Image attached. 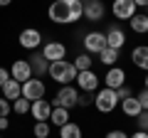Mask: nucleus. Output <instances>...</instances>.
<instances>
[{
    "instance_id": "nucleus-4",
    "label": "nucleus",
    "mask_w": 148,
    "mask_h": 138,
    "mask_svg": "<svg viewBox=\"0 0 148 138\" xmlns=\"http://www.w3.org/2000/svg\"><path fill=\"white\" fill-rule=\"evenodd\" d=\"M84 49L86 54H101L106 49V32H86L84 35Z\"/></svg>"
},
{
    "instance_id": "nucleus-14",
    "label": "nucleus",
    "mask_w": 148,
    "mask_h": 138,
    "mask_svg": "<svg viewBox=\"0 0 148 138\" xmlns=\"http://www.w3.org/2000/svg\"><path fill=\"white\" fill-rule=\"evenodd\" d=\"M27 62H30V67H32V74H35V79H40V77L47 74L49 62L42 57V52H37V49H35V52H32V57L27 59Z\"/></svg>"
},
{
    "instance_id": "nucleus-10",
    "label": "nucleus",
    "mask_w": 148,
    "mask_h": 138,
    "mask_svg": "<svg viewBox=\"0 0 148 138\" xmlns=\"http://www.w3.org/2000/svg\"><path fill=\"white\" fill-rule=\"evenodd\" d=\"M136 3L133 0H114V17H119V20H131L133 15H136Z\"/></svg>"
},
{
    "instance_id": "nucleus-40",
    "label": "nucleus",
    "mask_w": 148,
    "mask_h": 138,
    "mask_svg": "<svg viewBox=\"0 0 148 138\" xmlns=\"http://www.w3.org/2000/svg\"><path fill=\"white\" fill-rule=\"evenodd\" d=\"M146 10H148V8H146ZM146 15H148V12H146Z\"/></svg>"
},
{
    "instance_id": "nucleus-11",
    "label": "nucleus",
    "mask_w": 148,
    "mask_h": 138,
    "mask_svg": "<svg viewBox=\"0 0 148 138\" xmlns=\"http://www.w3.org/2000/svg\"><path fill=\"white\" fill-rule=\"evenodd\" d=\"M82 8H84V17L91 20V22H99L104 17V12H106L101 0H86V3H82Z\"/></svg>"
},
{
    "instance_id": "nucleus-29",
    "label": "nucleus",
    "mask_w": 148,
    "mask_h": 138,
    "mask_svg": "<svg viewBox=\"0 0 148 138\" xmlns=\"http://www.w3.org/2000/svg\"><path fill=\"white\" fill-rule=\"evenodd\" d=\"M136 99H138V104H141L143 111H148V89H143L141 94H136Z\"/></svg>"
},
{
    "instance_id": "nucleus-37",
    "label": "nucleus",
    "mask_w": 148,
    "mask_h": 138,
    "mask_svg": "<svg viewBox=\"0 0 148 138\" xmlns=\"http://www.w3.org/2000/svg\"><path fill=\"white\" fill-rule=\"evenodd\" d=\"M10 3H12V0H0V8H8Z\"/></svg>"
},
{
    "instance_id": "nucleus-18",
    "label": "nucleus",
    "mask_w": 148,
    "mask_h": 138,
    "mask_svg": "<svg viewBox=\"0 0 148 138\" xmlns=\"http://www.w3.org/2000/svg\"><path fill=\"white\" fill-rule=\"evenodd\" d=\"M22 96V84L20 81H15L10 77V79L5 81V86H3V99H8V101H15V99H20Z\"/></svg>"
},
{
    "instance_id": "nucleus-21",
    "label": "nucleus",
    "mask_w": 148,
    "mask_h": 138,
    "mask_svg": "<svg viewBox=\"0 0 148 138\" xmlns=\"http://www.w3.org/2000/svg\"><path fill=\"white\" fill-rule=\"evenodd\" d=\"M128 22H131V30L138 32V35H146L148 32V15H133Z\"/></svg>"
},
{
    "instance_id": "nucleus-1",
    "label": "nucleus",
    "mask_w": 148,
    "mask_h": 138,
    "mask_svg": "<svg viewBox=\"0 0 148 138\" xmlns=\"http://www.w3.org/2000/svg\"><path fill=\"white\" fill-rule=\"evenodd\" d=\"M47 17L54 25H69V22H77L79 17H84V8L79 0H54L47 10Z\"/></svg>"
},
{
    "instance_id": "nucleus-12",
    "label": "nucleus",
    "mask_w": 148,
    "mask_h": 138,
    "mask_svg": "<svg viewBox=\"0 0 148 138\" xmlns=\"http://www.w3.org/2000/svg\"><path fill=\"white\" fill-rule=\"evenodd\" d=\"M30 113H32V118H35V121H49V113H52V104H49L47 99H37V101H32Z\"/></svg>"
},
{
    "instance_id": "nucleus-28",
    "label": "nucleus",
    "mask_w": 148,
    "mask_h": 138,
    "mask_svg": "<svg viewBox=\"0 0 148 138\" xmlns=\"http://www.w3.org/2000/svg\"><path fill=\"white\" fill-rule=\"evenodd\" d=\"M136 121H138V131H146L148 133V111H141Z\"/></svg>"
},
{
    "instance_id": "nucleus-3",
    "label": "nucleus",
    "mask_w": 148,
    "mask_h": 138,
    "mask_svg": "<svg viewBox=\"0 0 148 138\" xmlns=\"http://www.w3.org/2000/svg\"><path fill=\"white\" fill-rule=\"evenodd\" d=\"M116 104H119V94H116V89H109V86H104V89L96 91V96H94V106H96V111H101V113H111L114 109H116Z\"/></svg>"
},
{
    "instance_id": "nucleus-6",
    "label": "nucleus",
    "mask_w": 148,
    "mask_h": 138,
    "mask_svg": "<svg viewBox=\"0 0 148 138\" xmlns=\"http://www.w3.org/2000/svg\"><path fill=\"white\" fill-rule=\"evenodd\" d=\"M45 91H47V86H45L42 79H27L25 84H22V99L27 101H37V99H42Z\"/></svg>"
},
{
    "instance_id": "nucleus-34",
    "label": "nucleus",
    "mask_w": 148,
    "mask_h": 138,
    "mask_svg": "<svg viewBox=\"0 0 148 138\" xmlns=\"http://www.w3.org/2000/svg\"><path fill=\"white\" fill-rule=\"evenodd\" d=\"M128 138H148V133L146 131H136L133 136H128Z\"/></svg>"
},
{
    "instance_id": "nucleus-23",
    "label": "nucleus",
    "mask_w": 148,
    "mask_h": 138,
    "mask_svg": "<svg viewBox=\"0 0 148 138\" xmlns=\"http://www.w3.org/2000/svg\"><path fill=\"white\" fill-rule=\"evenodd\" d=\"M116 59H119V49H111V47H106L99 54V62L106 64V67H116Z\"/></svg>"
},
{
    "instance_id": "nucleus-26",
    "label": "nucleus",
    "mask_w": 148,
    "mask_h": 138,
    "mask_svg": "<svg viewBox=\"0 0 148 138\" xmlns=\"http://www.w3.org/2000/svg\"><path fill=\"white\" fill-rule=\"evenodd\" d=\"M74 67H77V72H86V69H91V54H79V57L74 59Z\"/></svg>"
},
{
    "instance_id": "nucleus-35",
    "label": "nucleus",
    "mask_w": 148,
    "mask_h": 138,
    "mask_svg": "<svg viewBox=\"0 0 148 138\" xmlns=\"http://www.w3.org/2000/svg\"><path fill=\"white\" fill-rule=\"evenodd\" d=\"M8 126H10V121H8V118H0V131H5Z\"/></svg>"
},
{
    "instance_id": "nucleus-30",
    "label": "nucleus",
    "mask_w": 148,
    "mask_h": 138,
    "mask_svg": "<svg viewBox=\"0 0 148 138\" xmlns=\"http://www.w3.org/2000/svg\"><path fill=\"white\" fill-rule=\"evenodd\" d=\"M116 94H119V101H123V99H128V96H133V91H131V89H128V86H126V84H123V86H121V89H116Z\"/></svg>"
},
{
    "instance_id": "nucleus-33",
    "label": "nucleus",
    "mask_w": 148,
    "mask_h": 138,
    "mask_svg": "<svg viewBox=\"0 0 148 138\" xmlns=\"http://www.w3.org/2000/svg\"><path fill=\"white\" fill-rule=\"evenodd\" d=\"M106 138H128V133H123V131H119V128H116V131H109V133H106Z\"/></svg>"
},
{
    "instance_id": "nucleus-31",
    "label": "nucleus",
    "mask_w": 148,
    "mask_h": 138,
    "mask_svg": "<svg viewBox=\"0 0 148 138\" xmlns=\"http://www.w3.org/2000/svg\"><path fill=\"white\" fill-rule=\"evenodd\" d=\"M10 79V69H5V67H0V89L5 86V81Z\"/></svg>"
},
{
    "instance_id": "nucleus-27",
    "label": "nucleus",
    "mask_w": 148,
    "mask_h": 138,
    "mask_svg": "<svg viewBox=\"0 0 148 138\" xmlns=\"http://www.w3.org/2000/svg\"><path fill=\"white\" fill-rule=\"evenodd\" d=\"M10 111H12V101L0 99V118H8V116H10Z\"/></svg>"
},
{
    "instance_id": "nucleus-9",
    "label": "nucleus",
    "mask_w": 148,
    "mask_h": 138,
    "mask_svg": "<svg viewBox=\"0 0 148 138\" xmlns=\"http://www.w3.org/2000/svg\"><path fill=\"white\" fill-rule=\"evenodd\" d=\"M77 84H79L82 91L91 94V91L99 89V77H96L94 69H86V72H79V74H77Z\"/></svg>"
},
{
    "instance_id": "nucleus-2",
    "label": "nucleus",
    "mask_w": 148,
    "mask_h": 138,
    "mask_svg": "<svg viewBox=\"0 0 148 138\" xmlns=\"http://www.w3.org/2000/svg\"><path fill=\"white\" fill-rule=\"evenodd\" d=\"M47 74L52 77L57 84L67 86L72 84L74 79H77V67H74V62H67V59H57V62H49V69H47Z\"/></svg>"
},
{
    "instance_id": "nucleus-24",
    "label": "nucleus",
    "mask_w": 148,
    "mask_h": 138,
    "mask_svg": "<svg viewBox=\"0 0 148 138\" xmlns=\"http://www.w3.org/2000/svg\"><path fill=\"white\" fill-rule=\"evenodd\" d=\"M30 106H32V101H27V99H15L12 101V111L15 113H20V116H25V113H30Z\"/></svg>"
},
{
    "instance_id": "nucleus-5",
    "label": "nucleus",
    "mask_w": 148,
    "mask_h": 138,
    "mask_svg": "<svg viewBox=\"0 0 148 138\" xmlns=\"http://www.w3.org/2000/svg\"><path fill=\"white\" fill-rule=\"evenodd\" d=\"M77 99H79V91L74 89L72 84H67V86H62V89L57 91V96H54V106L74 109V106H77Z\"/></svg>"
},
{
    "instance_id": "nucleus-15",
    "label": "nucleus",
    "mask_w": 148,
    "mask_h": 138,
    "mask_svg": "<svg viewBox=\"0 0 148 138\" xmlns=\"http://www.w3.org/2000/svg\"><path fill=\"white\" fill-rule=\"evenodd\" d=\"M64 54H67V47H64L62 42H47L42 47V57L47 59V62H57V59H64Z\"/></svg>"
},
{
    "instance_id": "nucleus-22",
    "label": "nucleus",
    "mask_w": 148,
    "mask_h": 138,
    "mask_svg": "<svg viewBox=\"0 0 148 138\" xmlns=\"http://www.w3.org/2000/svg\"><path fill=\"white\" fill-rule=\"evenodd\" d=\"M59 138H82V128L69 121V123H64V126L59 128Z\"/></svg>"
},
{
    "instance_id": "nucleus-17",
    "label": "nucleus",
    "mask_w": 148,
    "mask_h": 138,
    "mask_svg": "<svg viewBox=\"0 0 148 138\" xmlns=\"http://www.w3.org/2000/svg\"><path fill=\"white\" fill-rule=\"evenodd\" d=\"M131 62L136 64L138 69L148 72V44H138V47H133V52H131Z\"/></svg>"
},
{
    "instance_id": "nucleus-20",
    "label": "nucleus",
    "mask_w": 148,
    "mask_h": 138,
    "mask_svg": "<svg viewBox=\"0 0 148 138\" xmlns=\"http://www.w3.org/2000/svg\"><path fill=\"white\" fill-rule=\"evenodd\" d=\"M121 111L126 113L128 118H138V113H141L143 109H141V104H138L136 96H128V99H123V101H121Z\"/></svg>"
},
{
    "instance_id": "nucleus-16",
    "label": "nucleus",
    "mask_w": 148,
    "mask_h": 138,
    "mask_svg": "<svg viewBox=\"0 0 148 138\" xmlns=\"http://www.w3.org/2000/svg\"><path fill=\"white\" fill-rule=\"evenodd\" d=\"M123 44H126V35H123V30H121V27H109V32H106V47L121 49Z\"/></svg>"
},
{
    "instance_id": "nucleus-7",
    "label": "nucleus",
    "mask_w": 148,
    "mask_h": 138,
    "mask_svg": "<svg viewBox=\"0 0 148 138\" xmlns=\"http://www.w3.org/2000/svg\"><path fill=\"white\" fill-rule=\"evenodd\" d=\"M10 77H12L15 81H20V84H25L27 79H32V67H30V62H27V59H15L12 67H10Z\"/></svg>"
},
{
    "instance_id": "nucleus-36",
    "label": "nucleus",
    "mask_w": 148,
    "mask_h": 138,
    "mask_svg": "<svg viewBox=\"0 0 148 138\" xmlns=\"http://www.w3.org/2000/svg\"><path fill=\"white\" fill-rule=\"evenodd\" d=\"M133 3H136L138 8H148V0H133Z\"/></svg>"
},
{
    "instance_id": "nucleus-38",
    "label": "nucleus",
    "mask_w": 148,
    "mask_h": 138,
    "mask_svg": "<svg viewBox=\"0 0 148 138\" xmlns=\"http://www.w3.org/2000/svg\"><path fill=\"white\" fill-rule=\"evenodd\" d=\"M146 89H148V74H146Z\"/></svg>"
},
{
    "instance_id": "nucleus-19",
    "label": "nucleus",
    "mask_w": 148,
    "mask_h": 138,
    "mask_svg": "<svg viewBox=\"0 0 148 138\" xmlns=\"http://www.w3.org/2000/svg\"><path fill=\"white\" fill-rule=\"evenodd\" d=\"M64 123H69V109L52 106V113H49V126H57V128H62Z\"/></svg>"
},
{
    "instance_id": "nucleus-39",
    "label": "nucleus",
    "mask_w": 148,
    "mask_h": 138,
    "mask_svg": "<svg viewBox=\"0 0 148 138\" xmlns=\"http://www.w3.org/2000/svg\"><path fill=\"white\" fill-rule=\"evenodd\" d=\"M79 3H86V0H79Z\"/></svg>"
},
{
    "instance_id": "nucleus-13",
    "label": "nucleus",
    "mask_w": 148,
    "mask_h": 138,
    "mask_svg": "<svg viewBox=\"0 0 148 138\" xmlns=\"http://www.w3.org/2000/svg\"><path fill=\"white\" fill-rule=\"evenodd\" d=\"M104 81H106V86H109V89H121V86L126 84V72H123L121 67H109Z\"/></svg>"
},
{
    "instance_id": "nucleus-25",
    "label": "nucleus",
    "mask_w": 148,
    "mask_h": 138,
    "mask_svg": "<svg viewBox=\"0 0 148 138\" xmlns=\"http://www.w3.org/2000/svg\"><path fill=\"white\" fill-rule=\"evenodd\" d=\"M32 131H35V138H47L52 133V126H49V121H37Z\"/></svg>"
},
{
    "instance_id": "nucleus-8",
    "label": "nucleus",
    "mask_w": 148,
    "mask_h": 138,
    "mask_svg": "<svg viewBox=\"0 0 148 138\" xmlns=\"http://www.w3.org/2000/svg\"><path fill=\"white\" fill-rule=\"evenodd\" d=\"M40 44H42V35H40V30L27 27V30L20 32V47H25V49H30V52H35Z\"/></svg>"
},
{
    "instance_id": "nucleus-32",
    "label": "nucleus",
    "mask_w": 148,
    "mask_h": 138,
    "mask_svg": "<svg viewBox=\"0 0 148 138\" xmlns=\"http://www.w3.org/2000/svg\"><path fill=\"white\" fill-rule=\"evenodd\" d=\"M91 101H94L91 96H86V94H79V99H77V106H89Z\"/></svg>"
}]
</instances>
